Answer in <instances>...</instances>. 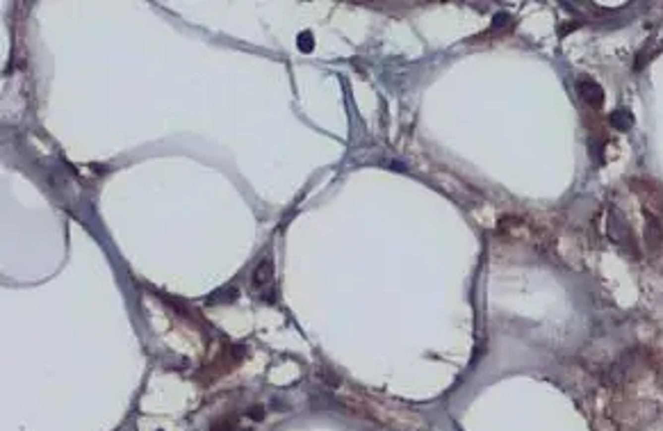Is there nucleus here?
Here are the masks:
<instances>
[{
    "label": "nucleus",
    "mask_w": 663,
    "mask_h": 431,
    "mask_svg": "<svg viewBox=\"0 0 663 431\" xmlns=\"http://www.w3.org/2000/svg\"><path fill=\"white\" fill-rule=\"evenodd\" d=\"M253 290H258L260 295L264 297V290H274V265L271 260H262L258 267H255V274H253V281H251Z\"/></svg>",
    "instance_id": "1"
},
{
    "label": "nucleus",
    "mask_w": 663,
    "mask_h": 431,
    "mask_svg": "<svg viewBox=\"0 0 663 431\" xmlns=\"http://www.w3.org/2000/svg\"><path fill=\"white\" fill-rule=\"evenodd\" d=\"M577 89H579L581 98H584L588 105H593V108H600L602 103H604V91H602L600 85H597V82H593V80L581 78L579 85H577Z\"/></svg>",
    "instance_id": "2"
},
{
    "label": "nucleus",
    "mask_w": 663,
    "mask_h": 431,
    "mask_svg": "<svg viewBox=\"0 0 663 431\" xmlns=\"http://www.w3.org/2000/svg\"><path fill=\"white\" fill-rule=\"evenodd\" d=\"M608 238L615 242H622V238H629V224H624L615 212H611V217H608Z\"/></svg>",
    "instance_id": "3"
},
{
    "label": "nucleus",
    "mask_w": 663,
    "mask_h": 431,
    "mask_svg": "<svg viewBox=\"0 0 663 431\" xmlns=\"http://www.w3.org/2000/svg\"><path fill=\"white\" fill-rule=\"evenodd\" d=\"M611 125L613 128H618V130H629L631 117L624 112V110H615V112H611Z\"/></svg>",
    "instance_id": "4"
},
{
    "label": "nucleus",
    "mask_w": 663,
    "mask_h": 431,
    "mask_svg": "<svg viewBox=\"0 0 663 431\" xmlns=\"http://www.w3.org/2000/svg\"><path fill=\"white\" fill-rule=\"evenodd\" d=\"M248 415H251L253 420H262V418H264V411H262V406H251V411H248Z\"/></svg>",
    "instance_id": "5"
},
{
    "label": "nucleus",
    "mask_w": 663,
    "mask_h": 431,
    "mask_svg": "<svg viewBox=\"0 0 663 431\" xmlns=\"http://www.w3.org/2000/svg\"><path fill=\"white\" fill-rule=\"evenodd\" d=\"M231 427H233V420H228V422H221V425H214V429L212 431H231Z\"/></svg>",
    "instance_id": "6"
}]
</instances>
